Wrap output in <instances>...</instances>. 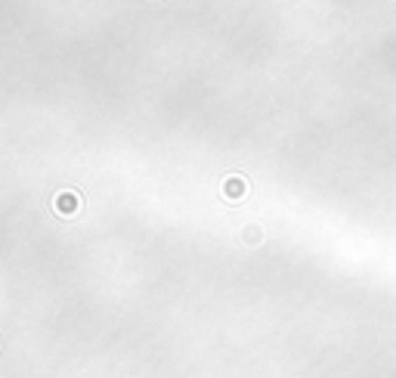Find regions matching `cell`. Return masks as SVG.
Segmentation results:
<instances>
[{
  "label": "cell",
  "instance_id": "7a4b0ae2",
  "mask_svg": "<svg viewBox=\"0 0 396 378\" xmlns=\"http://www.w3.org/2000/svg\"><path fill=\"white\" fill-rule=\"evenodd\" d=\"M226 192H229V196H242V192H245L242 180H229V183H226Z\"/></svg>",
  "mask_w": 396,
  "mask_h": 378
},
{
  "label": "cell",
  "instance_id": "6da1fadb",
  "mask_svg": "<svg viewBox=\"0 0 396 378\" xmlns=\"http://www.w3.org/2000/svg\"><path fill=\"white\" fill-rule=\"evenodd\" d=\"M56 205H59V211H71L74 205H78V198H74V196H59Z\"/></svg>",
  "mask_w": 396,
  "mask_h": 378
}]
</instances>
